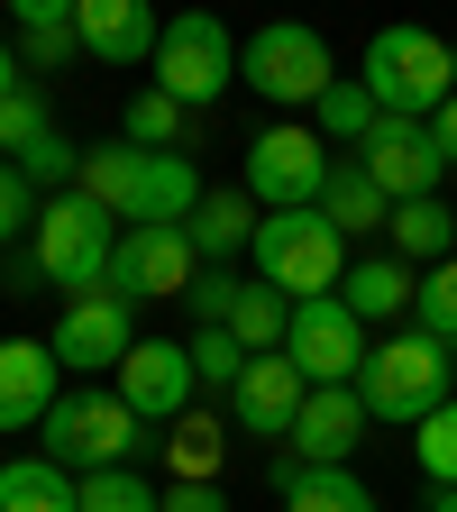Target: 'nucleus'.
<instances>
[{"label": "nucleus", "instance_id": "27", "mask_svg": "<svg viewBox=\"0 0 457 512\" xmlns=\"http://www.w3.org/2000/svg\"><path fill=\"white\" fill-rule=\"evenodd\" d=\"M311 119H320V147H348V156H357V147L375 138V119H384V110H375V92H366L357 74H339L330 92H320Z\"/></svg>", "mask_w": 457, "mask_h": 512}, {"label": "nucleus", "instance_id": "15", "mask_svg": "<svg viewBox=\"0 0 457 512\" xmlns=\"http://www.w3.org/2000/svg\"><path fill=\"white\" fill-rule=\"evenodd\" d=\"M74 394L55 366L46 339H0V439H19V430H46V412Z\"/></svg>", "mask_w": 457, "mask_h": 512}, {"label": "nucleus", "instance_id": "16", "mask_svg": "<svg viewBox=\"0 0 457 512\" xmlns=\"http://www.w3.org/2000/svg\"><path fill=\"white\" fill-rule=\"evenodd\" d=\"M302 403H311V384H302L293 357H247V375L229 384V421H238L247 439H293Z\"/></svg>", "mask_w": 457, "mask_h": 512}, {"label": "nucleus", "instance_id": "29", "mask_svg": "<svg viewBox=\"0 0 457 512\" xmlns=\"http://www.w3.org/2000/svg\"><path fill=\"white\" fill-rule=\"evenodd\" d=\"M119 138H128V147H147V156H174V147H183V101H165V92L147 83L138 101L119 110Z\"/></svg>", "mask_w": 457, "mask_h": 512}, {"label": "nucleus", "instance_id": "35", "mask_svg": "<svg viewBox=\"0 0 457 512\" xmlns=\"http://www.w3.org/2000/svg\"><path fill=\"white\" fill-rule=\"evenodd\" d=\"M46 128H55V119H46V101H37L28 83H19L10 101H0V156H28V147L46 138Z\"/></svg>", "mask_w": 457, "mask_h": 512}, {"label": "nucleus", "instance_id": "32", "mask_svg": "<svg viewBox=\"0 0 457 512\" xmlns=\"http://www.w3.org/2000/svg\"><path fill=\"white\" fill-rule=\"evenodd\" d=\"M412 458H421L430 485H457V403H439V412L412 430Z\"/></svg>", "mask_w": 457, "mask_h": 512}, {"label": "nucleus", "instance_id": "38", "mask_svg": "<svg viewBox=\"0 0 457 512\" xmlns=\"http://www.w3.org/2000/svg\"><path fill=\"white\" fill-rule=\"evenodd\" d=\"M430 138H439V156H448V165H457V92H448V101H439V119H430Z\"/></svg>", "mask_w": 457, "mask_h": 512}, {"label": "nucleus", "instance_id": "23", "mask_svg": "<svg viewBox=\"0 0 457 512\" xmlns=\"http://www.w3.org/2000/svg\"><path fill=\"white\" fill-rule=\"evenodd\" d=\"M0 512H83V476H64L55 458H10L0 467Z\"/></svg>", "mask_w": 457, "mask_h": 512}, {"label": "nucleus", "instance_id": "24", "mask_svg": "<svg viewBox=\"0 0 457 512\" xmlns=\"http://www.w3.org/2000/svg\"><path fill=\"white\" fill-rule=\"evenodd\" d=\"M220 448H229V430H220L211 412H183V421L156 439V458H165L174 485H220Z\"/></svg>", "mask_w": 457, "mask_h": 512}, {"label": "nucleus", "instance_id": "34", "mask_svg": "<svg viewBox=\"0 0 457 512\" xmlns=\"http://www.w3.org/2000/svg\"><path fill=\"white\" fill-rule=\"evenodd\" d=\"M183 348H192V375H202V384H220V394H229V384L247 375V348H238L229 330H192Z\"/></svg>", "mask_w": 457, "mask_h": 512}, {"label": "nucleus", "instance_id": "9", "mask_svg": "<svg viewBox=\"0 0 457 512\" xmlns=\"http://www.w3.org/2000/svg\"><path fill=\"white\" fill-rule=\"evenodd\" d=\"M229 83H238V37H229L211 10L165 19V46H156V92H165V101H183V110H211Z\"/></svg>", "mask_w": 457, "mask_h": 512}, {"label": "nucleus", "instance_id": "2", "mask_svg": "<svg viewBox=\"0 0 457 512\" xmlns=\"http://www.w3.org/2000/svg\"><path fill=\"white\" fill-rule=\"evenodd\" d=\"M138 448H156V439L110 384H74V394L46 412V430H37V458H55L64 476H119Z\"/></svg>", "mask_w": 457, "mask_h": 512}, {"label": "nucleus", "instance_id": "20", "mask_svg": "<svg viewBox=\"0 0 457 512\" xmlns=\"http://www.w3.org/2000/svg\"><path fill=\"white\" fill-rule=\"evenodd\" d=\"M384 238H394L384 256H403L412 275H430V266H448V256H457V211L439 202V192H430V202H394Z\"/></svg>", "mask_w": 457, "mask_h": 512}, {"label": "nucleus", "instance_id": "19", "mask_svg": "<svg viewBox=\"0 0 457 512\" xmlns=\"http://www.w3.org/2000/svg\"><path fill=\"white\" fill-rule=\"evenodd\" d=\"M339 302L366 320V330H384V320H403V311L421 302V275L403 266V256H357L348 284H339Z\"/></svg>", "mask_w": 457, "mask_h": 512}, {"label": "nucleus", "instance_id": "31", "mask_svg": "<svg viewBox=\"0 0 457 512\" xmlns=\"http://www.w3.org/2000/svg\"><path fill=\"white\" fill-rule=\"evenodd\" d=\"M83 512H165V494L138 467H119V476H83Z\"/></svg>", "mask_w": 457, "mask_h": 512}, {"label": "nucleus", "instance_id": "39", "mask_svg": "<svg viewBox=\"0 0 457 512\" xmlns=\"http://www.w3.org/2000/svg\"><path fill=\"white\" fill-rule=\"evenodd\" d=\"M266 485H275V494H293V485H302V458H293V448H275V467H266Z\"/></svg>", "mask_w": 457, "mask_h": 512}, {"label": "nucleus", "instance_id": "17", "mask_svg": "<svg viewBox=\"0 0 457 512\" xmlns=\"http://www.w3.org/2000/svg\"><path fill=\"white\" fill-rule=\"evenodd\" d=\"M74 28H83L92 64H156V46H165V19L147 0H74Z\"/></svg>", "mask_w": 457, "mask_h": 512}, {"label": "nucleus", "instance_id": "42", "mask_svg": "<svg viewBox=\"0 0 457 512\" xmlns=\"http://www.w3.org/2000/svg\"><path fill=\"white\" fill-rule=\"evenodd\" d=\"M448 403H457V357H448Z\"/></svg>", "mask_w": 457, "mask_h": 512}, {"label": "nucleus", "instance_id": "22", "mask_svg": "<svg viewBox=\"0 0 457 512\" xmlns=\"http://www.w3.org/2000/svg\"><path fill=\"white\" fill-rule=\"evenodd\" d=\"M320 211H330V229H339V238H375L384 220H394V202L375 192V174H366L357 156H339V165H330V192H320Z\"/></svg>", "mask_w": 457, "mask_h": 512}, {"label": "nucleus", "instance_id": "3", "mask_svg": "<svg viewBox=\"0 0 457 512\" xmlns=\"http://www.w3.org/2000/svg\"><path fill=\"white\" fill-rule=\"evenodd\" d=\"M357 83L375 92L384 119H439V101L457 92V46L430 37V28H375Z\"/></svg>", "mask_w": 457, "mask_h": 512}, {"label": "nucleus", "instance_id": "33", "mask_svg": "<svg viewBox=\"0 0 457 512\" xmlns=\"http://www.w3.org/2000/svg\"><path fill=\"white\" fill-rule=\"evenodd\" d=\"M238 293H247V275H229V266H202V284L183 293V311L202 320V330H229V311H238Z\"/></svg>", "mask_w": 457, "mask_h": 512}, {"label": "nucleus", "instance_id": "26", "mask_svg": "<svg viewBox=\"0 0 457 512\" xmlns=\"http://www.w3.org/2000/svg\"><path fill=\"white\" fill-rule=\"evenodd\" d=\"M64 55H83L74 0H19V64H64Z\"/></svg>", "mask_w": 457, "mask_h": 512}, {"label": "nucleus", "instance_id": "25", "mask_svg": "<svg viewBox=\"0 0 457 512\" xmlns=\"http://www.w3.org/2000/svg\"><path fill=\"white\" fill-rule=\"evenodd\" d=\"M229 339H238L247 357H284V339H293V302H284L275 284H247L238 311H229Z\"/></svg>", "mask_w": 457, "mask_h": 512}, {"label": "nucleus", "instance_id": "37", "mask_svg": "<svg viewBox=\"0 0 457 512\" xmlns=\"http://www.w3.org/2000/svg\"><path fill=\"white\" fill-rule=\"evenodd\" d=\"M165 512H229L220 485H165Z\"/></svg>", "mask_w": 457, "mask_h": 512}, {"label": "nucleus", "instance_id": "5", "mask_svg": "<svg viewBox=\"0 0 457 512\" xmlns=\"http://www.w3.org/2000/svg\"><path fill=\"white\" fill-rule=\"evenodd\" d=\"M110 256H119V229L92 192H46L37 211V275L64 293V302H92L110 293Z\"/></svg>", "mask_w": 457, "mask_h": 512}, {"label": "nucleus", "instance_id": "1", "mask_svg": "<svg viewBox=\"0 0 457 512\" xmlns=\"http://www.w3.org/2000/svg\"><path fill=\"white\" fill-rule=\"evenodd\" d=\"M74 192H92V202L110 211V220H128V229H183L192 211H202V165H192V147H174V156H147V147H83V174H74Z\"/></svg>", "mask_w": 457, "mask_h": 512}, {"label": "nucleus", "instance_id": "10", "mask_svg": "<svg viewBox=\"0 0 457 512\" xmlns=\"http://www.w3.org/2000/svg\"><path fill=\"white\" fill-rule=\"evenodd\" d=\"M284 357L302 366L311 394H330V384H357V375H366L375 339H366V320H357L339 293H320V302H293V339H284Z\"/></svg>", "mask_w": 457, "mask_h": 512}, {"label": "nucleus", "instance_id": "30", "mask_svg": "<svg viewBox=\"0 0 457 512\" xmlns=\"http://www.w3.org/2000/svg\"><path fill=\"white\" fill-rule=\"evenodd\" d=\"M412 330H430L439 348H457V256H448V266H430V275H421V302H412Z\"/></svg>", "mask_w": 457, "mask_h": 512}, {"label": "nucleus", "instance_id": "13", "mask_svg": "<svg viewBox=\"0 0 457 512\" xmlns=\"http://www.w3.org/2000/svg\"><path fill=\"white\" fill-rule=\"evenodd\" d=\"M55 366L64 375H119L128 348H138V302H119V293H92V302H64L55 320Z\"/></svg>", "mask_w": 457, "mask_h": 512}, {"label": "nucleus", "instance_id": "41", "mask_svg": "<svg viewBox=\"0 0 457 512\" xmlns=\"http://www.w3.org/2000/svg\"><path fill=\"white\" fill-rule=\"evenodd\" d=\"M421 512H457V485H430V503Z\"/></svg>", "mask_w": 457, "mask_h": 512}, {"label": "nucleus", "instance_id": "21", "mask_svg": "<svg viewBox=\"0 0 457 512\" xmlns=\"http://www.w3.org/2000/svg\"><path fill=\"white\" fill-rule=\"evenodd\" d=\"M183 229H192V247H202V266L247 256V247H256V202H247V183H238V192H202V211H192Z\"/></svg>", "mask_w": 457, "mask_h": 512}, {"label": "nucleus", "instance_id": "36", "mask_svg": "<svg viewBox=\"0 0 457 512\" xmlns=\"http://www.w3.org/2000/svg\"><path fill=\"white\" fill-rule=\"evenodd\" d=\"M37 211H46V202H37V183H28V174H19L10 156H0V247H10V238H19V229H28Z\"/></svg>", "mask_w": 457, "mask_h": 512}, {"label": "nucleus", "instance_id": "6", "mask_svg": "<svg viewBox=\"0 0 457 512\" xmlns=\"http://www.w3.org/2000/svg\"><path fill=\"white\" fill-rule=\"evenodd\" d=\"M448 357H457V348H439L430 330H394V339H375V357H366V375H357L366 421L421 430V421L448 403Z\"/></svg>", "mask_w": 457, "mask_h": 512}, {"label": "nucleus", "instance_id": "28", "mask_svg": "<svg viewBox=\"0 0 457 512\" xmlns=\"http://www.w3.org/2000/svg\"><path fill=\"white\" fill-rule=\"evenodd\" d=\"M284 512H384L375 485L357 467H302V485L284 494Z\"/></svg>", "mask_w": 457, "mask_h": 512}, {"label": "nucleus", "instance_id": "12", "mask_svg": "<svg viewBox=\"0 0 457 512\" xmlns=\"http://www.w3.org/2000/svg\"><path fill=\"white\" fill-rule=\"evenodd\" d=\"M110 394L138 412L147 430H174V421L192 412V394H202V375H192V348H183V339H138V348H128V366L110 375Z\"/></svg>", "mask_w": 457, "mask_h": 512}, {"label": "nucleus", "instance_id": "40", "mask_svg": "<svg viewBox=\"0 0 457 512\" xmlns=\"http://www.w3.org/2000/svg\"><path fill=\"white\" fill-rule=\"evenodd\" d=\"M19 83H28V64H19V46H0V101H10Z\"/></svg>", "mask_w": 457, "mask_h": 512}, {"label": "nucleus", "instance_id": "4", "mask_svg": "<svg viewBox=\"0 0 457 512\" xmlns=\"http://www.w3.org/2000/svg\"><path fill=\"white\" fill-rule=\"evenodd\" d=\"M348 238L330 229V211H266L256 220V284H275L284 302H320L348 284Z\"/></svg>", "mask_w": 457, "mask_h": 512}, {"label": "nucleus", "instance_id": "8", "mask_svg": "<svg viewBox=\"0 0 457 512\" xmlns=\"http://www.w3.org/2000/svg\"><path fill=\"white\" fill-rule=\"evenodd\" d=\"M330 147H320V128H256V147H247V202H266V211H320V192H330Z\"/></svg>", "mask_w": 457, "mask_h": 512}, {"label": "nucleus", "instance_id": "7", "mask_svg": "<svg viewBox=\"0 0 457 512\" xmlns=\"http://www.w3.org/2000/svg\"><path fill=\"white\" fill-rule=\"evenodd\" d=\"M238 83L256 101H275V110H320V92L339 83V64H330V37L302 28V19H275V28H256L238 46Z\"/></svg>", "mask_w": 457, "mask_h": 512}, {"label": "nucleus", "instance_id": "14", "mask_svg": "<svg viewBox=\"0 0 457 512\" xmlns=\"http://www.w3.org/2000/svg\"><path fill=\"white\" fill-rule=\"evenodd\" d=\"M357 165L375 174L384 202H430L439 174H448V156H439V138H430V119H375V138L357 147Z\"/></svg>", "mask_w": 457, "mask_h": 512}, {"label": "nucleus", "instance_id": "11", "mask_svg": "<svg viewBox=\"0 0 457 512\" xmlns=\"http://www.w3.org/2000/svg\"><path fill=\"white\" fill-rule=\"evenodd\" d=\"M192 284H202L192 229H119V256H110V293L119 302H183Z\"/></svg>", "mask_w": 457, "mask_h": 512}, {"label": "nucleus", "instance_id": "18", "mask_svg": "<svg viewBox=\"0 0 457 512\" xmlns=\"http://www.w3.org/2000/svg\"><path fill=\"white\" fill-rule=\"evenodd\" d=\"M357 439H366V403H357V384H330V394H311L302 421H293V458L302 467H348L357 458Z\"/></svg>", "mask_w": 457, "mask_h": 512}]
</instances>
